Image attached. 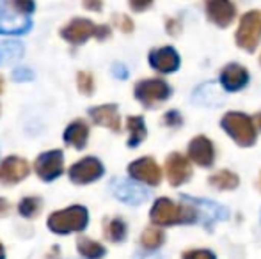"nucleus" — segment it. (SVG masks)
<instances>
[{
	"mask_svg": "<svg viewBox=\"0 0 261 259\" xmlns=\"http://www.w3.org/2000/svg\"><path fill=\"white\" fill-rule=\"evenodd\" d=\"M149 217L155 225H176V224H194L197 222V211L190 203L183 199V204H178L167 197H160L155 200Z\"/></svg>",
	"mask_w": 261,
	"mask_h": 259,
	"instance_id": "obj_1",
	"label": "nucleus"
},
{
	"mask_svg": "<svg viewBox=\"0 0 261 259\" xmlns=\"http://www.w3.org/2000/svg\"><path fill=\"white\" fill-rule=\"evenodd\" d=\"M89 222V213L84 206H69L66 210L55 211L48 217V229L55 235L84 231Z\"/></svg>",
	"mask_w": 261,
	"mask_h": 259,
	"instance_id": "obj_2",
	"label": "nucleus"
},
{
	"mask_svg": "<svg viewBox=\"0 0 261 259\" xmlns=\"http://www.w3.org/2000/svg\"><path fill=\"white\" fill-rule=\"evenodd\" d=\"M61 36L64 41L71 43V45H84L89 38H109L110 28L107 25H94L93 21L86 20V18H75L61 28Z\"/></svg>",
	"mask_w": 261,
	"mask_h": 259,
	"instance_id": "obj_3",
	"label": "nucleus"
},
{
	"mask_svg": "<svg viewBox=\"0 0 261 259\" xmlns=\"http://www.w3.org/2000/svg\"><path fill=\"white\" fill-rule=\"evenodd\" d=\"M222 128L238 146L249 148L256 142V126L251 118L240 112H229L222 118Z\"/></svg>",
	"mask_w": 261,
	"mask_h": 259,
	"instance_id": "obj_4",
	"label": "nucleus"
},
{
	"mask_svg": "<svg viewBox=\"0 0 261 259\" xmlns=\"http://www.w3.org/2000/svg\"><path fill=\"white\" fill-rule=\"evenodd\" d=\"M261 39V11H249L242 16L237 31V45L247 52H254Z\"/></svg>",
	"mask_w": 261,
	"mask_h": 259,
	"instance_id": "obj_5",
	"label": "nucleus"
},
{
	"mask_svg": "<svg viewBox=\"0 0 261 259\" xmlns=\"http://www.w3.org/2000/svg\"><path fill=\"white\" fill-rule=\"evenodd\" d=\"M169 94H171V87L160 78L141 80L135 85V98L146 107H155L158 103H164Z\"/></svg>",
	"mask_w": 261,
	"mask_h": 259,
	"instance_id": "obj_6",
	"label": "nucleus"
},
{
	"mask_svg": "<svg viewBox=\"0 0 261 259\" xmlns=\"http://www.w3.org/2000/svg\"><path fill=\"white\" fill-rule=\"evenodd\" d=\"M103 172H105L103 163L98 158H94V156H87V158L76 162L69 169V180L76 185H87L100 180L103 176Z\"/></svg>",
	"mask_w": 261,
	"mask_h": 259,
	"instance_id": "obj_7",
	"label": "nucleus"
},
{
	"mask_svg": "<svg viewBox=\"0 0 261 259\" xmlns=\"http://www.w3.org/2000/svg\"><path fill=\"white\" fill-rule=\"evenodd\" d=\"M64 170V155L61 149L46 151L36 160V172L43 181H54Z\"/></svg>",
	"mask_w": 261,
	"mask_h": 259,
	"instance_id": "obj_8",
	"label": "nucleus"
},
{
	"mask_svg": "<svg viewBox=\"0 0 261 259\" xmlns=\"http://www.w3.org/2000/svg\"><path fill=\"white\" fill-rule=\"evenodd\" d=\"M110 188H112L114 195L117 199L126 204H132V206L142 204L149 197V192L146 188H142L141 185L134 183L130 180H124V178H114L112 183H110Z\"/></svg>",
	"mask_w": 261,
	"mask_h": 259,
	"instance_id": "obj_9",
	"label": "nucleus"
},
{
	"mask_svg": "<svg viewBox=\"0 0 261 259\" xmlns=\"http://www.w3.org/2000/svg\"><path fill=\"white\" fill-rule=\"evenodd\" d=\"M128 174L132 176V180L151 185V187H156L162 181V169L158 167L155 160L149 158V156L132 162L128 165Z\"/></svg>",
	"mask_w": 261,
	"mask_h": 259,
	"instance_id": "obj_10",
	"label": "nucleus"
},
{
	"mask_svg": "<svg viewBox=\"0 0 261 259\" xmlns=\"http://www.w3.org/2000/svg\"><path fill=\"white\" fill-rule=\"evenodd\" d=\"M165 174L167 180L172 187H179V185L187 183L192 176V167H190L189 158H185L179 153H171L165 162Z\"/></svg>",
	"mask_w": 261,
	"mask_h": 259,
	"instance_id": "obj_11",
	"label": "nucleus"
},
{
	"mask_svg": "<svg viewBox=\"0 0 261 259\" xmlns=\"http://www.w3.org/2000/svg\"><path fill=\"white\" fill-rule=\"evenodd\" d=\"M183 199L196 208L197 218H201L206 225L213 224V222H217V220H226L227 215H229L226 208L220 206V204H217V203H213V200L196 199V197H187V195H183Z\"/></svg>",
	"mask_w": 261,
	"mask_h": 259,
	"instance_id": "obj_12",
	"label": "nucleus"
},
{
	"mask_svg": "<svg viewBox=\"0 0 261 259\" xmlns=\"http://www.w3.org/2000/svg\"><path fill=\"white\" fill-rule=\"evenodd\" d=\"M29 176V163L20 156H7L0 163V183L14 185Z\"/></svg>",
	"mask_w": 261,
	"mask_h": 259,
	"instance_id": "obj_13",
	"label": "nucleus"
},
{
	"mask_svg": "<svg viewBox=\"0 0 261 259\" xmlns=\"http://www.w3.org/2000/svg\"><path fill=\"white\" fill-rule=\"evenodd\" d=\"M208 18L220 28H226L237 16V7L231 0H206Z\"/></svg>",
	"mask_w": 261,
	"mask_h": 259,
	"instance_id": "obj_14",
	"label": "nucleus"
},
{
	"mask_svg": "<svg viewBox=\"0 0 261 259\" xmlns=\"http://www.w3.org/2000/svg\"><path fill=\"white\" fill-rule=\"evenodd\" d=\"M189 158L201 167H212L215 160V148L204 135H197L189 144Z\"/></svg>",
	"mask_w": 261,
	"mask_h": 259,
	"instance_id": "obj_15",
	"label": "nucleus"
},
{
	"mask_svg": "<svg viewBox=\"0 0 261 259\" xmlns=\"http://www.w3.org/2000/svg\"><path fill=\"white\" fill-rule=\"evenodd\" d=\"M247 82H249L247 69L237 63L227 64L220 71V85H222V89L231 91V93H237V91L244 89L247 85Z\"/></svg>",
	"mask_w": 261,
	"mask_h": 259,
	"instance_id": "obj_16",
	"label": "nucleus"
},
{
	"mask_svg": "<svg viewBox=\"0 0 261 259\" xmlns=\"http://www.w3.org/2000/svg\"><path fill=\"white\" fill-rule=\"evenodd\" d=\"M149 64L160 73H172L179 68V55L172 46H162L149 53Z\"/></svg>",
	"mask_w": 261,
	"mask_h": 259,
	"instance_id": "obj_17",
	"label": "nucleus"
},
{
	"mask_svg": "<svg viewBox=\"0 0 261 259\" xmlns=\"http://www.w3.org/2000/svg\"><path fill=\"white\" fill-rule=\"evenodd\" d=\"M32 28V20L20 13H2L0 14V34L4 36H21Z\"/></svg>",
	"mask_w": 261,
	"mask_h": 259,
	"instance_id": "obj_18",
	"label": "nucleus"
},
{
	"mask_svg": "<svg viewBox=\"0 0 261 259\" xmlns=\"http://www.w3.org/2000/svg\"><path fill=\"white\" fill-rule=\"evenodd\" d=\"M222 85H217L215 82L201 83L192 94V101L201 107H219L224 103V91L220 89Z\"/></svg>",
	"mask_w": 261,
	"mask_h": 259,
	"instance_id": "obj_19",
	"label": "nucleus"
},
{
	"mask_svg": "<svg viewBox=\"0 0 261 259\" xmlns=\"http://www.w3.org/2000/svg\"><path fill=\"white\" fill-rule=\"evenodd\" d=\"M89 116L96 125L110 128L112 131L121 130V119L117 112V105H100V107L89 108Z\"/></svg>",
	"mask_w": 261,
	"mask_h": 259,
	"instance_id": "obj_20",
	"label": "nucleus"
},
{
	"mask_svg": "<svg viewBox=\"0 0 261 259\" xmlns=\"http://www.w3.org/2000/svg\"><path fill=\"white\" fill-rule=\"evenodd\" d=\"M87 138H89V126H87L82 119L73 121L71 125L64 130V142L76 149L86 148Z\"/></svg>",
	"mask_w": 261,
	"mask_h": 259,
	"instance_id": "obj_21",
	"label": "nucleus"
},
{
	"mask_svg": "<svg viewBox=\"0 0 261 259\" xmlns=\"http://www.w3.org/2000/svg\"><path fill=\"white\" fill-rule=\"evenodd\" d=\"M126 126H128V131H130L128 146H130V148H137V146L146 138V135H148L144 119H142L141 116H132V118L126 119Z\"/></svg>",
	"mask_w": 261,
	"mask_h": 259,
	"instance_id": "obj_22",
	"label": "nucleus"
},
{
	"mask_svg": "<svg viewBox=\"0 0 261 259\" xmlns=\"http://www.w3.org/2000/svg\"><path fill=\"white\" fill-rule=\"evenodd\" d=\"M76 249H79L80 256L86 259H101L105 256V247L94 240L86 238V236H80L76 240Z\"/></svg>",
	"mask_w": 261,
	"mask_h": 259,
	"instance_id": "obj_23",
	"label": "nucleus"
},
{
	"mask_svg": "<svg viewBox=\"0 0 261 259\" xmlns=\"http://www.w3.org/2000/svg\"><path fill=\"white\" fill-rule=\"evenodd\" d=\"M208 181L213 188H219V190H234L240 183L238 176L231 170H219V172L212 174Z\"/></svg>",
	"mask_w": 261,
	"mask_h": 259,
	"instance_id": "obj_24",
	"label": "nucleus"
},
{
	"mask_svg": "<svg viewBox=\"0 0 261 259\" xmlns=\"http://www.w3.org/2000/svg\"><path fill=\"white\" fill-rule=\"evenodd\" d=\"M103 233L109 242L119 243L126 238V224H124V220H121V218H110V220H105Z\"/></svg>",
	"mask_w": 261,
	"mask_h": 259,
	"instance_id": "obj_25",
	"label": "nucleus"
},
{
	"mask_svg": "<svg viewBox=\"0 0 261 259\" xmlns=\"http://www.w3.org/2000/svg\"><path fill=\"white\" fill-rule=\"evenodd\" d=\"M165 242V233L160 227H148L144 229L141 236V245L146 250H156L158 247H162Z\"/></svg>",
	"mask_w": 261,
	"mask_h": 259,
	"instance_id": "obj_26",
	"label": "nucleus"
},
{
	"mask_svg": "<svg viewBox=\"0 0 261 259\" xmlns=\"http://www.w3.org/2000/svg\"><path fill=\"white\" fill-rule=\"evenodd\" d=\"M23 57V45L18 41H6L0 46V63H14Z\"/></svg>",
	"mask_w": 261,
	"mask_h": 259,
	"instance_id": "obj_27",
	"label": "nucleus"
},
{
	"mask_svg": "<svg viewBox=\"0 0 261 259\" xmlns=\"http://www.w3.org/2000/svg\"><path fill=\"white\" fill-rule=\"evenodd\" d=\"M39 210H41V199L39 197H25L18 204V211L25 218H34L39 213Z\"/></svg>",
	"mask_w": 261,
	"mask_h": 259,
	"instance_id": "obj_28",
	"label": "nucleus"
},
{
	"mask_svg": "<svg viewBox=\"0 0 261 259\" xmlns=\"http://www.w3.org/2000/svg\"><path fill=\"white\" fill-rule=\"evenodd\" d=\"M76 83H79V91L86 96H91L94 93V78L89 71H80L76 75Z\"/></svg>",
	"mask_w": 261,
	"mask_h": 259,
	"instance_id": "obj_29",
	"label": "nucleus"
},
{
	"mask_svg": "<svg viewBox=\"0 0 261 259\" xmlns=\"http://www.w3.org/2000/svg\"><path fill=\"white\" fill-rule=\"evenodd\" d=\"M11 6H13V9L16 11V13L25 14V16H29V14H32L36 11L34 0H13Z\"/></svg>",
	"mask_w": 261,
	"mask_h": 259,
	"instance_id": "obj_30",
	"label": "nucleus"
},
{
	"mask_svg": "<svg viewBox=\"0 0 261 259\" xmlns=\"http://www.w3.org/2000/svg\"><path fill=\"white\" fill-rule=\"evenodd\" d=\"M181 259H217V256L208 249H192L185 250L181 254Z\"/></svg>",
	"mask_w": 261,
	"mask_h": 259,
	"instance_id": "obj_31",
	"label": "nucleus"
},
{
	"mask_svg": "<svg viewBox=\"0 0 261 259\" xmlns=\"http://www.w3.org/2000/svg\"><path fill=\"white\" fill-rule=\"evenodd\" d=\"M11 78L14 82H31V80H34V71L31 68H14L11 73Z\"/></svg>",
	"mask_w": 261,
	"mask_h": 259,
	"instance_id": "obj_32",
	"label": "nucleus"
},
{
	"mask_svg": "<svg viewBox=\"0 0 261 259\" xmlns=\"http://www.w3.org/2000/svg\"><path fill=\"white\" fill-rule=\"evenodd\" d=\"M164 123L167 126H172V128H178V126H181L183 119L178 110H169L167 114L164 116Z\"/></svg>",
	"mask_w": 261,
	"mask_h": 259,
	"instance_id": "obj_33",
	"label": "nucleus"
},
{
	"mask_svg": "<svg viewBox=\"0 0 261 259\" xmlns=\"http://www.w3.org/2000/svg\"><path fill=\"white\" fill-rule=\"evenodd\" d=\"M114 20H116L117 27H119L123 32H132V31H134V21H132L128 16H124V14H119V16H116Z\"/></svg>",
	"mask_w": 261,
	"mask_h": 259,
	"instance_id": "obj_34",
	"label": "nucleus"
},
{
	"mask_svg": "<svg viewBox=\"0 0 261 259\" xmlns=\"http://www.w3.org/2000/svg\"><path fill=\"white\" fill-rule=\"evenodd\" d=\"M128 4H130V7L135 11V13H142V11L151 7L153 0H128Z\"/></svg>",
	"mask_w": 261,
	"mask_h": 259,
	"instance_id": "obj_35",
	"label": "nucleus"
},
{
	"mask_svg": "<svg viewBox=\"0 0 261 259\" xmlns=\"http://www.w3.org/2000/svg\"><path fill=\"white\" fill-rule=\"evenodd\" d=\"M112 75L116 76V78H119V80L128 78V69H126V66L116 63V64L112 66Z\"/></svg>",
	"mask_w": 261,
	"mask_h": 259,
	"instance_id": "obj_36",
	"label": "nucleus"
},
{
	"mask_svg": "<svg viewBox=\"0 0 261 259\" xmlns=\"http://www.w3.org/2000/svg\"><path fill=\"white\" fill-rule=\"evenodd\" d=\"M82 2H84V7L89 11H101V7H103L101 0H82Z\"/></svg>",
	"mask_w": 261,
	"mask_h": 259,
	"instance_id": "obj_37",
	"label": "nucleus"
},
{
	"mask_svg": "<svg viewBox=\"0 0 261 259\" xmlns=\"http://www.w3.org/2000/svg\"><path fill=\"white\" fill-rule=\"evenodd\" d=\"M9 208H11V204L7 203V200L4 199V197H0V218L6 217L7 211H9Z\"/></svg>",
	"mask_w": 261,
	"mask_h": 259,
	"instance_id": "obj_38",
	"label": "nucleus"
},
{
	"mask_svg": "<svg viewBox=\"0 0 261 259\" xmlns=\"http://www.w3.org/2000/svg\"><path fill=\"white\" fill-rule=\"evenodd\" d=\"M167 32H169V34H178V32H179L178 21L169 20V21H167Z\"/></svg>",
	"mask_w": 261,
	"mask_h": 259,
	"instance_id": "obj_39",
	"label": "nucleus"
},
{
	"mask_svg": "<svg viewBox=\"0 0 261 259\" xmlns=\"http://www.w3.org/2000/svg\"><path fill=\"white\" fill-rule=\"evenodd\" d=\"M135 259H162V257H158V256H149V254H142V256H137Z\"/></svg>",
	"mask_w": 261,
	"mask_h": 259,
	"instance_id": "obj_40",
	"label": "nucleus"
},
{
	"mask_svg": "<svg viewBox=\"0 0 261 259\" xmlns=\"http://www.w3.org/2000/svg\"><path fill=\"white\" fill-rule=\"evenodd\" d=\"M6 257V254H4V247H2V243H0V259H4Z\"/></svg>",
	"mask_w": 261,
	"mask_h": 259,
	"instance_id": "obj_41",
	"label": "nucleus"
},
{
	"mask_svg": "<svg viewBox=\"0 0 261 259\" xmlns=\"http://www.w3.org/2000/svg\"><path fill=\"white\" fill-rule=\"evenodd\" d=\"M256 123H258V128L261 130V114L258 116V118H256Z\"/></svg>",
	"mask_w": 261,
	"mask_h": 259,
	"instance_id": "obj_42",
	"label": "nucleus"
},
{
	"mask_svg": "<svg viewBox=\"0 0 261 259\" xmlns=\"http://www.w3.org/2000/svg\"><path fill=\"white\" fill-rule=\"evenodd\" d=\"M2 91H4V80H2V76H0V94H2Z\"/></svg>",
	"mask_w": 261,
	"mask_h": 259,
	"instance_id": "obj_43",
	"label": "nucleus"
},
{
	"mask_svg": "<svg viewBox=\"0 0 261 259\" xmlns=\"http://www.w3.org/2000/svg\"><path fill=\"white\" fill-rule=\"evenodd\" d=\"M4 4H6V0H0V14H2V7H4Z\"/></svg>",
	"mask_w": 261,
	"mask_h": 259,
	"instance_id": "obj_44",
	"label": "nucleus"
}]
</instances>
